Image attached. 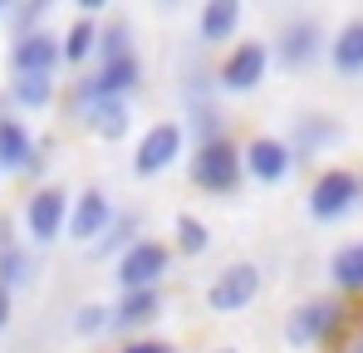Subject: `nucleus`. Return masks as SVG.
I'll list each match as a JSON object with an SVG mask.
<instances>
[{
    "label": "nucleus",
    "instance_id": "nucleus-1",
    "mask_svg": "<svg viewBox=\"0 0 363 353\" xmlns=\"http://www.w3.org/2000/svg\"><path fill=\"white\" fill-rule=\"evenodd\" d=\"M241 172H245V152L231 142V138H216V142H196V157H191V181L201 191H236L241 186Z\"/></svg>",
    "mask_w": 363,
    "mask_h": 353
},
{
    "label": "nucleus",
    "instance_id": "nucleus-2",
    "mask_svg": "<svg viewBox=\"0 0 363 353\" xmlns=\"http://www.w3.org/2000/svg\"><path fill=\"white\" fill-rule=\"evenodd\" d=\"M69 211H74V196L64 191L60 181H45L25 196V231L35 245H50L69 231Z\"/></svg>",
    "mask_w": 363,
    "mask_h": 353
},
{
    "label": "nucleus",
    "instance_id": "nucleus-3",
    "mask_svg": "<svg viewBox=\"0 0 363 353\" xmlns=\"http://www.w3.org/2000/svg\"><path fill=\"white\" fill-rule=\"evenodd\" d=\"M354 206H363V176L349 167H329L309 186V216L314 221H344Z\"/></svg>",
    "mask_w": 363,
    "mask_h": 353
},
{
    "label": "nucleus",
    "instance_id": "nucleus-4",
    "mask_svg": "<svg viewBox=\"0 0 363 353\" xmlns=\"http://www.w3.org/2000/svg\"><path fill=\"white\" fill-rule=\"evenodd\" d=\"M172 265V250L162 240H138L133 250H123L113 260V280H118V294H133V290H157L162 275Z\"/></svg>",
    "mask_w": 363,
    "mask_h": 353
},
{
    "label": "nucleus",
    "instance_id": "nucleus-5",
    "mask_svg": "<svg viewBox=\"0 0 363 353\" xmlns=\"http://www.w3.org/2000/svg\"><path fill=\"white\" fill-rule=\"evenodd\" d=\"M138 84H143V64H138V55H128V59H113V64H99L94 74H84L74 84V99H79V108H94V103H108V99H128Z\"/></svg>",
    "mask_w": 363,
    "mask_h": 353
},
{
    "label": "nucleus",
    "instance_id": "nucleus-6",
    "mask_svg": "<svg viewBox=\"0 0 363 353\" xmlns=\"http://www.w3.org/2000/svg\"><path fill=\"white\" fill-rule=\"evenodd\" d=\"M344 329V304L339 299H304L300 309L285 319V339L290 344H329Z\"/></svg>",
    "mask_w": 363,
    "mask_h": 353
},
{
    "label": "nucleus",
    "instance_id": "nucleus-7",
    "mask_svg": "<svg viewBox=\"0 0 363 353\" xmlns=\"http://www.w3.org/2000/svg\"><path fill=\"white\" fill-rule=\"evenodd\" d=\"M5 64H10V74L20 79V74H60L64 64V35H55V30H35V35H20V40H10V55H5Z\"/></svg>",
    "mask_w": 363,
    "mask_h": 353
},
{
    "label": "nucleus",
    "instance_id": "nucleus-8",
    "mask_svg": "<svg viewBox=\"0 0 363 353\" xmlns=\"http://www.w3.org/2000/svg\"><path fill=\"white\" fill-rule=\"evenodd\" d=\"M255 294H260V265H255V260H236V265H226V270L206 285V309H216V314H241Z\"/></svg>",
    "mask_w": 363,
    "mask_h": 353
},
{
    "label": "nucleus",
    "instance_id": "nucleus-9",
    "mask_svg": "<svg viewBox=\"0 0 363 353\" xmlns=\"http://www.w3.org/2000/svg\"><path fill=\"white\" fill-rule=\"evenodd\" d=\"M177 157H182V123L162 118V123H152V128L138 138V147H133V172L157 176V172H167Z\"/></svg>",
    "mask_w": 363,
    "mask_h": 353
},
{
    "label": "nucleus",
    "instance_id": "nucleus-10",
    "mask_svg": "<svg viewBox=\"0 0 363 353\" xmlns=\"http://www.w3.org/2000/svg\"><path fill=\"white\" fill-rule=\"evenodd\" d=\"M113 201H108V191L104 186H84L79 196H74V211H69V240H79V245H99L108 226H113Z\"/></svg>",
    "mask_w": 363,
    "mask_h": 353
},
{
    "label": "nucleus",
    "instance_id": "nucleus-11",
    "mask_svg": "<svg viewBox=\"0 0 363 353\" xmlns=\"http://www.w3.org/2000/svg\"><path fill=\"white\" fill-rule=\"evenodd\" d=\"M324 50V25L314 20V15H295L285 30H280V40H275V59H280V69H309L314 59Z\"/></svg>",
    "mask_w": 363,
    "mask_h": 353
},
{
    "label": "nucleus",
    "instance_id": "nucleus-12",
    "mask_svg": "<svg viewBox=\"0 0 363 353\" xmlns=\"http://www.w3.org/2000/svg\"><path fill=\"white\" fill-rule=\"evenodd\" d=\"M265 69H270V50L260 45V40H241L231 55H226V64H221V89L226 94H255L260 89V79H265Z\"/></svg>",
    "mask_w": 363,
    "mask_h": 353
},
{
    "label": "nucleus",
    "instance_id": "nucleus-13",
    "mask_svg": "<svg viewBox=\"0 0 363 353\" xmlns=\"http://www.w3.org/2000/svg\"><path fill=\"white\" fill-rule=\"evenodd\" d=\"M241 152H245V172L255 176V181H265V186H280L290 176V167H295V147L285 138H270V133L250 138Z\"/></svg>",
    "mask_w": 363,
    "mask_h": 353
},
{
    "label": "nucleus",
    "instance_id": "nucleus-14",
    "mask_svg": "<svg viewBox=\"0 0 363 353\" xmlns=\"http://www.w3.org/2000/svg\"><path fill=\"white\" fill-rule=\"evenodd\" d=\"M0 167L5 172H45V147L30 138V128L20 118L0 113Z\"/></svg>",
    "mask_w": 363,
    "mask_h": 353
},
{
    "label": "nucleus",
    "instance_id": "nucleus-15",
    "mask_svg": "<svg viewBox=\"0 0 363 353\" xmlns=\"http://www.w3.org/2000/svg\"><path fill=\"white\" fill-rule=\"evenodd\" d=\"M152 319H162V290L118 294V304H113V329H118V334H138V329H147Z\"/></svg>",
    "mask_w": 363,
    "mask_h": 353
},
{
    "label": "nucleus",
    "instance_id": "nucleus-16",
    "mask_svg": "<svg viewBox=\"0 0 363 353\" xmlns=\"http://www.w3.org/2000/svg\"><path fill=\"white\" fill-rule=\"evenodd\" d=\"M339 142H344V128H339L334 118H324V113H304V118H295V138H290L295 157H314V152H324V147H339Z\"/></svg>",
    "mask_w": 363,
    "mask_h": 353
},
{
    "label": "nucleus",
    "instance_id": "nucleus-17",
    "mask_svg": "<svg viewBox=\"0 0 363 353\" xmlns=\"http://www.w3.org/2000/svg\"><path fill=\"white\" fill-rule=\"evenodd\" d=\"M329 64H334V74H344V79H359L363 74V15H354V20L339 25V35L329 40Z\"/></svg>",
    "mask_w": 363,
    "mask_h": 353
},
{
    "label": "nucleus",
    "instance_id": "nucleus-18",
    "mask_svg": "<svg viewBox=\"0 0 363 353\" xmlns=\"http://www.w3.org/2000/svg\"><path fill=\"white\" fill-rule=\"evenodd\" d=\"M84 123H89L94 138H104V142H123L128 128H133V108H128V99H108V103L84 108Z\"/></svg>",
    "mask_w": 363,
    "mask_h": 353
},
{
    "label": "nucleus",
    "instance_id": "nucleus-19",
    "mask_svg": "<svg viewBox=\"0 0 363 353\" xmlns=\"http://www.w3.org/2000/svg\"><path fill=\"white\" fill-rule=\"evenodd\" d=\"M236 30H241V0H206L201 5V25H196L201 45H221Z\"/></svg>",
    "mask_w": 363,
    "mask_h": 353
},
{
    "label": "nucleus",
    "instance_id": "nucleus-20",
    "mask_svg": "<svg viewBox=\"0 0 363 353\" xmlns=\"http://www.w3.org/2000/svg\"><path fill=\"white\" fill-rule=\"evenodd\" d=\"M329 280L344 294H363V240H349L329 255Z\"/></svg>",
    "mask_w": 363,
    "mask_h": 353
},
{
    "label": "nucleus",
    "instance_id": "nucleus-21",
    "mask_svg": "<svg viewBox=\"0 0 363 353\" xmlns=\"http://www.w3.org/2000/svg\"><path fill=\"white\" fill-rule=\"evenodd\" d=\"M10 103L15 108H30V113L50 108L55 103V79L50 74H20V79H10Z\"/></svg>",
    "mask_w": 363,
    "mask_h": 353
},
{
    "label": "nucleus",
    "instance_id": "nucleus-22",
    "mask_svg": "<svg viewBox=\"0 0 363 353\" xmlns=\"http://www.w3.org/2000/svg\"><path fill=\"white\" fill-rule=\"evenodd\" d=\"M99 20L94 15H79L69 30H64V64H84V59L99 55Z\"/></svg>",
    "mask_w": 363,
    "mask_h": 353
},
{
    "label": "nucleus",
    "instance_id": "nucleus-23",
    "mask_svg": "<svg viewBox=\"0 0 363 353\" xmlns=\"http://www.w3.org/2000/svg\"><path fill=\"white\" fill-rule=\"evenodd\" d=\"M138 226H143V221H138V211H118V216H113V226H108V235L94 245V255H99V260H108V255L133 250V245L143 240V235H138Z\"/></svg>",
    "mask_w": 363,
    "mask_h": 353
},
{
    "label": "nucleus",
    "instance_id": "nucleus-24",
    "mask_svg": "<svg viewBox=\"0 0 363 353\" xmlns=\"http://www.w3.org/2000/svg\"><path fill=\"white\" fill-rule=\"evenodd\" d=\"M35 280V255L25 250V245H5L0 250V290H20V285H30Z\"/></svg>",
    "mask_w": 363,
    "mask_h": 353
},
{
    "label": "nucleus",
    "instance_id": "nucleus-25",
    "mask_svg": "<svg viewBox=\"0 0 363 353\" xmlns=\"http://www.w3.org/2000/svg\"><path fill=\"white\" fill-rule=\"evenodd\" d=\"M133 55V25L128 20H108L99 30V64H113V59Z\"/></svg>",
    "mask_w": 363,
    "mask_h": 353
},
{
    "label": "nucleus",
    "instance_id": "nucleus-26",
    "mask_svg": "<svg viewBox=\"0 0 363 353\" xmlns=\"http://www.w3.org/2000/svg\"><path fill=\"white\" fill-rule=\"evenodd\" d=\"M45 20H50V0H30V5H10V10H5V25L15 30L10 40H20V35H35V30H45Z\"/></svg>",
    "mask_w": 363,
    "mask_h": 353
},
{
    "label": "nucleus",
    "instance_id": "nucleus-27",
    "mask_svg": "<svg viewBox=\"0 0 363 353\" xmlns=\"http://www.w3.org/2000/svg\"><path fill=\"white\" fill-rule=\"evenodd\" d=\"M69 329L79 339H99L104 329H113V304H79L74 319H69Z\"/></svg>",
    "mask_w": 363,
    "mask_h": 353
},
{
    "label": "nucleus",
    "instance_id": "nucleus-28",
    "mask_svg": "<svg viewBox=\"0 0 363 353\" xmlns=\"http://www.w3.org/2000/svg\"><path fill=\"white\" fill-rule=\"evenodd\" d=\"M206 245H211V231H206L191 211H182V216H177V250H182V255H201Z\"/></svg>",
    "mask_w": 363,
    "mask_h": 353
},
{
    "label": "nucleus",
    "instance_id": "nucleus-29",
    "mask_svg": "<svg viewBox=\"0 0 363 353\" xmlns=\"http://www.w3.org/2000/svg\"><path fill=\"white\" fill-rule=\"evenodd\" d=\"M118 353H177V349L162 344V339H133V344H123Z\"/></svg>",
    "mask_w": 363,
    "mask_h": 353
},
{
    "label": "nucleus",
    "instance_id": "nucleus-30",
    "mask_svg": "<svg viewBox=\"0 0 363 353\" xmlns=\"http://www.w3.org/2000/svg\"><path fill=\"white\" fill-rule=\"evenodd\" d=\"M10 314H15V294H10V290H0V334L10 329Z\"/></svg>",
    "mask_w": 363,
    "mask_h": 353
},
{
    "label": "nucleus",
    "instance_id": "nucleus-31",
    "mask_svg": "<svg viewBox=\"0 0 363 353\" xmlns=\"http://www.w3.org/2000/svg\"><path fill=\"white\" fill-rule=\"evenodd\" d=\"M216 353H236V349H216Z\"/></svg>",
    "mask_w": 363,
    "mask_h": 353
},
{
    "label": "nucleus",
    "instance_id": "nucleus-32",
    "mask_svg": "<svg viewBox=\"0 0 363 353\" xmlns=\"http://www.w3.org/2000/svg\"><path fill=\"white\" fill-rule=\"evenodd\" d=\"M0 172H5V167H0Z\"/></svg>",
    "mask_w": 363,
    "mask_h": 353
}]
</instances>
